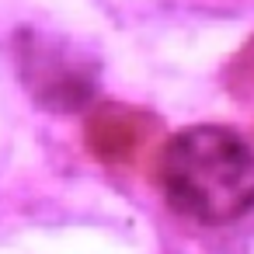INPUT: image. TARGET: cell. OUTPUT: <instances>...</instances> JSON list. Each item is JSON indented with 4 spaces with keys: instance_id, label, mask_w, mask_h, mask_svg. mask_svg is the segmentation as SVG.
<instances>
[{
    "instance_id": "obj_1",
    "label": "cell",
    "mask_w": 254,
    "mask_h": 254,
    "mask_svg": "<svg viewBox=\"0 0 254 254\" xmlns=\"http://www.w3.org/2000/svg\"><path fill=\"white\" fill-rule=\"evenodd\" d=\"M157 181L181 219L230 226L254 209V146L226 126H188L164 146Z\"/></svg>"
}]
</instances>
